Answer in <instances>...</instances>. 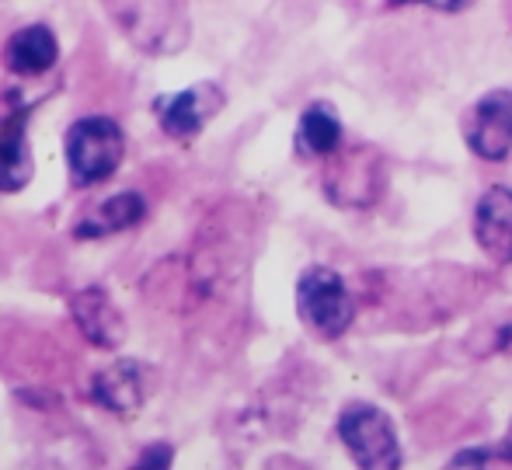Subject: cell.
Wrapping results in <instances>:
<instances>
[{
    "instance_id": "6da1fadb",
    "label": "cell",
    "mask_w": 512,
    "mask_h": 470,
    "mask_svg": "<svg viewBox=\"0 0 512 470\" xmlns=\"http://www.w3.org/2000/svg\"><path fill=\"white\" fill-rule=\"evenodd\" d=\"M126 42L147 56H175L189 46V0H102Z\"/></svg>"
},
{
    "instance_id": "7a4b0ae2",
    "label": "cell",
    "mask_w": 512,
    "mask_h": 470,
    "mask_svg": "<svg viewBox=\"0 0 512 470\" xmlns=\"http://www.w3.org/2000/svg\"><path fill=\"white\" fill-rule=\"evenodd\" d=\"M335 432L342 439L345 453L359 470H401L405 450H401L398 425L380 404L352 401L342 408L335 422Z\"/></svg>"
},
{
    "instance_id": "3957f363",
    "label": "cell",
    "mask_w": 512,
    "mask_h": 470,
    "mask_svg": "<svg viewBox=\"0 0 512 470\" xmlns=\"http://www.w3.org/2000/svg\"><path fill=\"white\" fill-rule=\"evenodd\" d=\"M297 314L310 335L335 342L356 321V296L349 293L345 279L328 265H310L297 279Z\"/></svg>"
},
{
    "instance_id": "277c9868",
    "label": "cell",
    "mask_w": 512,
    "mask_h": 470,
    "mask_svg": "<svg viewBox=\"0 0 512 470\" xmlns=\"http://www.w3.org/2000/svg\"><path fill=\"white\" fill-rule=\"evenodd\" d=\"M126 154V136L108 115L77 119L67 133V164L77 185H98L112 178Z\"/></svg>"
},
{
    "instance_id": "5b68a950",
    "label": "cell",
    "mask_w": 512,
    "mask_h": 470,
    "mask_svg": "<svg viewBox=\"0 0 512 470\" xmlns=\"http://www.w3.org/2000/svg\"><path fill=\"white\" fill-rule=\"evenodd\" d=\"M387 188V161L373 147L335 150L324 171V192L335 206L370 209Z\"/></svg>"
},
{
    "instance_id": "8992f818",
    "label": "cell",
    "mask_w": 512,
    "mask_h": 470,
    "mask_svg": "<svg viewBox=\"0 0 512 470\" xmlns=\"http://www.w3.org/2000/svg\"><path fill=\"white\" fill-rule=\"evenodd\" d=\"M464 140L478 161L502 164L512 154V91L495 88L481 94L464 115Z\"/></svg>"
},
{
    "instance_id": "52a82bcc",
    "label": "cell",
    "mask_w": 512,
    "mask_h": 470,
    "mask_svg": "<svg viewBox=\"0 0 512 470\" xmlns=\"http://www.w3.org/2000/svg\"><path fill=\"white\" fill-rule=\"evenodd\" d=\"M220 108H223V91L216 84H196V88L178 91L171 98H157L154 112L168 136L192 140V136L203 133V126Z\"/></svg>"
},
{
    "instance_id": "ba28073f",
    "label": "cell",
    "mask_w": 512,
    "mask_h": 470,
    "mask_svg": "<svg viewBox=\"0 0 512 470\" xmlns=\"http://www.w3.org/2000/svg\"><path fill=\"white\" fill-rule=\"evenodd\" d=\"M474 241L495 265H512V188L492 185L474 206Z\"/></svg>"
},
{
    "instance_id": "9c48e42d",
    "label": "cell",
    "mask_w": 512,
    "mask_h": 470,
    "mask_svg": "<svg viewBox=\"0 0 512 470\" xmlns=\"http://www.w3.org/2000/svg\"><path fill=\"white\" fill-rule=\"evenodd\" d=\"M70 314H74L81 335L98 349H119L126 338V321H122L119 307L112 303V296L105 289L91 286L70 300Z\"/></svg>"
},
{
    "instance_id": "30bf717a",
    "label": "cell",
    "mask_w": 512,
    "mask_h": 470,
    "mask_svg": "<svg viewBox=\"0 0 512 470\" xmlns=\"http://www.w3.org/2000/svg\"><path fill=\"white\" fill-rule=\"evenodd\" d=\"M91 397L115 415H136L147 401V366L133 363V359H119L95 376Z\"/></svg>"
},
{
    "instance_id": "8fae6325",
    "label": "cell",
    "mask_w": 512,
    "mask_h": 470,
    "mask_svg": "<svg viewBox=\"0 0 512 470\" xmlns=\"http://www.w3.org/2000/svg\"><path fill=\"white\" fill-rule=\"evenodd\" d=\"M56 56H60V46H56V35L49 25H28L21 32H14L4 46V63L14 70V74H46L53 70Z\"/></svg>"
},
{
    "instance_id": "7c38bea8",
    "label": "cell",
    "mask_w": 512,
    "mask_h": 470,
    "mask_svg": "<svg viewBox=\"0 0 512 470\" xmlns=\"http://www.w3.org/2000/svg\"><path fill=\"white\" fill-rule=\"evenodd\" d=\"M32 182V150L25 136V115L0 119V192H18Z\"/></svg>"
},
{
    "instance_id": "4fadbf2b",
    "label": "cell",
    "mask_w": 512,
    "mask_h": 470,
    "mask_svg": "<svg viewBox=\"0 0 512 470\" xmlns=\"http://www.w3.org/2000/svg\"><path fill=\"white\" fill-rule=\"evenodd\" d=\"M342 119L328 101H314L304 108L297 122V154L300 157H331L335 150H342Z\"/></svg>"
},
{
    "instance_id": "5bb4252c",
    "label": "cell",
    "mask_w": 512,
    "mask_h": 470,
    "mask_svg": "<svg viewBox=\"0 0 512 470\" xmlns=\"http://www.w3.org/2000/svg\"><path fill=\"white\" fill-rule=\"evenodd\" d=\"M147 213V202H143L140 192H119L108 202L95 209L81 227L74 230L77 237H105V234H119V230H129L133 223L143 220Z\"/></svg>"
},
{
    "instance_id": "9a60e30c",
    "label": "cell",
    "mask_w": 512,
    "mask_h": 470,
    "mask_svg": "<svg viewBox=\"0 0 512 470\" xmlns=\"http://www.w3.org/2000/svg\"><path fill=\"white\" fill-rule=\"evenodd\" d=\"M171 460H175V450L168 443H150L133 464V470H171Z\"/></svg>"
},
{
    "instance_id": "2e32d148",
    "label": "cell",
    "mask_w": 512,
    "mask_h": 470,
    "mask_svg": "<svg viewBox=\"0 0 512 470\" xmlns=\"http://www.w3.org/2000/svg\"><path fill=\"white\" fill-rule=\"evenodd\" d=\"M492 457H495V450H485V446H471V450H460L443 470H488Z\"/></svg>"
},
{
    "instance_id": "e0dca14e",
    "label": "cell",
    "mask_w": 512,
    "mask_h": 470,
    "mask_svg": "<svg viewBox=\"0 0 512 470\" xmlns=\"http://www.w3.org/2000/svg\"><path fill=\"white\" fill-rule=\"evenodd\" d=\"M432 7V11H443V14H457L467 11L474 0H387V7Z\"/></svg>"
},
{
    "instance_id": "ac0fdd59",
    "label": "cell",
    "mask_w": 512,
    "mask_h": 470,
    "mask_svg": "<svg viewBox=\"0 0 512 470\" xmlns=\"http://www.w3.org/2000/svg\"><path fill=\"white\" fill-rule=\"evenodd\" d=\"M495 457H499V460H506V464H512V422H509L506 436H502V443L495 446Z\"/></svg>"
}]
</instances>
